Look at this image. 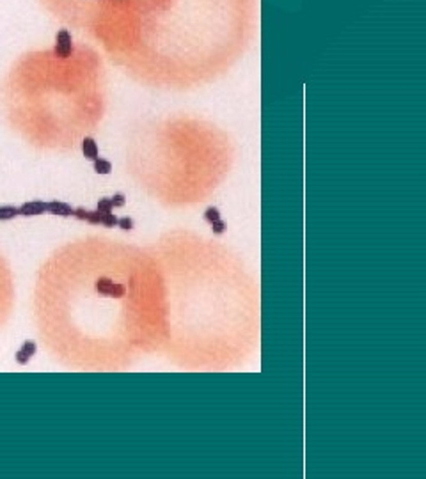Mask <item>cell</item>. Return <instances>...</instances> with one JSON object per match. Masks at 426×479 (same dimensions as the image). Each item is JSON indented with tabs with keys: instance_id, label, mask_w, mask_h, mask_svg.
Masks as SVG:
<instances>
[{
	"instance_id": "obj_3",
	"label": "cell",
	"mask_w": 426,
	"mask_h": 479,
	"mask_svg": "<svg viewBox=\"0 0 426 479\" xmlns=\"http://www.w3.org/2000/svg\"><path fill=\"white\" fill-rule=\"evenodd\" d=\"M36 350H37V346H36V343H34V341H23V345L20 346V348H18L16 355H14V358H16V362L20 366H25V364H29L30 358L36 355Z\"/></svg>"
},
{
	"instance_id": "obj_4",
	"label": "cell",
	"mask_w": 426,
	"mask_h": 479,
	"mask_svg": "<svg viewBox=\"0 0 426 479\" xmlns=\"http://www.w3.org/2000/svg\"><path fill=\"white\" fill-rule=\"evenodd\" d=\"M73 210L68 203H63V201H48L46 203V213L50 215H59V217H73Z\"/></svg>"
},
{
	"instance_id": "obj_5",
	"label": "cell",
	"mask_w": 426,
	"mask_h": 479,
	"mask_svg": "<svg viewBox=\"0 0 426 479\" xmlns=\"http://www.w3.org/2000/svg\"><path fill=\"white\" fill-rule=\"evenodd\" d=\"M82 153L87 160H96L100 156L98 144H96V141L92 137H85L82 141Z\"/></svg>"
},
{
	"instance_id": "obj_1",
	"label": "cell",
	"mask_w": 426,
	"mask_h": 479,
	"mask_svg": "<svg viewBox=\"0 0 426 479\" xmlns=\"http://www.w3.org/2000/svg\"><path fill=\"white\" fill-rule=\"evenodd\" d=\"M53 52H55V55L61 57V59H68V57L71 55V52H73L71 34H69L66 29H63V30H59V32H57Z\"/></svg>"
},
{
	"instance_id": "obj_9",
	"label": "cell",
	"mask_w": 426,
	"mask_h": 479,
	"mask_svg": "<svg viewBox=\"0 0 426 479\" xmlns=\"http://www.w3.org/2000/svg\"><path fill=\"white\" fill-rule=\"evenodd\" d=\"M126 295V288L125 284L121 283H112L110 284V289H108V296H112V298H121V296Z\"/></svg>"
},
{
	"instance_id": "obj_14",
	"label": "cell",
	"mask_w": 426,
	"mask_h": 479,
	"mask_svg": "<svg viewBox=\"0 0 426 479\" xmlns=\"http://www.w3.org/2000/svg\"><path fill=\"white\" fill-rule=\"evenodd\" d=\"M133 220L130 217H123V218H118V227H121L123 231H131L133 229Z\"/></svg>"
},
{
	"instance_id": "obj_10",
	"label": "cell",
	"mask_w": 426,
	"mask_h": 479,
	"mask_svg": "<svg viewBox=\"0 0 426 479\" xmlns=\"http://www.w3.org/2000/svg\"><path fill=\"white\" fill-rule=\"evenodd\" d=\"M102 226L115 227V226H118V217H115L112 211H108V213H102Z\"/></svg>"
},
{
	"instance_id": "obj_6",
	"label": "cell",
	"mask_w": 426,
	"mask_h": 479,
	"mask_svg": "<svg viewBox=\"0 0 426 479\" xmlns=\"http://www.w3.org/2000/svg\"><path fill=\"white\" fill-rule=\"evenodd\" d=\"M94 162V172L96 174H110L112 172V164L108 160H105V158H96V160H92Z\"/></svg>"
},
{
	"instance_id": "obj_13",
	"label": "cell",
	"mask_w": 426,
	"mask_h": 479,
	"mask_svg": "<svg viewBox=\"0 0 426 479\" xmlns=\"http://www.w3.org/2000/svg\"><path fill=\"white\" fill-rule=\"evenodd\" d=\"M204 218H206L210 224H211V222H215V220H219V218H220V211H219V208L210 206L206 211H204Z\"/></svg>"
},
{
	"instance_id": "obj_11",
	"label": "cell",
	"mask_w": 426,
	"mask_h": 479,
	"mask_svg": "<svg viewBox=\"0 0 426 479\" xmlns=\"http://www.w3.org/2000/svg\"><path fill=\"white\" fill-rule=\"evenodd\" d=\"M112 210H114V206H112L110 197H102V199H98V211L108 213V211H112Z\"/></svg>"
},
{
	"instance_id": "obj_12",
	"label": "cell",
	"mask_w": 426,
	"mask_h": 479,
	"mask_svg": "<svg viewBox=\"0 0 426 479\" xmlns=\"http://www.w3.org/2000/svg\"><path fill=\"white\" fill-rule=\"evenodd\" d=\"M85 222L91 224V226H100V224H102V211H98V210H96V211H89Z\"/></svg>"
},
{
	"instance_id": "obj_17",
	"label": "cell",
	"mask_w": 426,
	"mask_h": 479,
	"mask_svg": "<svg viewBox=\"0 0 426 479\" xmlns=\"http://www.w3.org/2000/svg\"><path fill=\"white\" fill-rule=\"evenodd\" d=\"M87 213H89V210H85V208H75V210H73V217L76 220H84V222H85V218H87Z\"/></svg>"
},
{
	"instance_id": "obj_2",
	"label": "cell",
	"mask_w": 426,
	"mask_h": 479,
	"mask_svg": "<svg viewBox=\"0 0 426 479\" xmlns=\"http://www.w3.org/2000/svg\"><path fill=\"white\" fill-rule=\"evenodd\" d=\"M46 213V203L41 199H34L29 203H23L22 206H18V215L23 217H36V215Z\"/></svg>"
},
{
	"instance_id": "obj_16",
	"label": "cell",
	"mask_w": 426,
	"mask_h": 479,
	"mask_svg": "<svg viewBox=\"0 0 426 479\" xmlns=\"http://www.w3.org/2000/svg\"><path fill=\"white\" fill-rule=\"evenodd\" d=\"M226 227H227L226 222H222L220 218L215 220V222H211V231H213L215 234H222L224 231H226Z\"/></svg>"
},
{
	"instance_id": "obj_8",
	"label": "cell",
	"mask_w": 426,
	"mask_h": 479,
	"mask_svg": "<svg viewBox=\"0 0 426 479\" xmlns=\"http://www.w3.org/2000/svg\"><path fill=\"white\" fill-rule=\"evenodd\" d=\"M114 283L112 279H108V277H100L98 281H96V291L100 293V295H105L108 296V289H110V284Z\"/></svg>"
},
{
	"instance_id": "obj_7",
	"label": "cell",
	"mask_w": 426,
	"mask_h": 479,
	"mask_svg": "<svg viewBox=\"0 0 426 479\" xmlns=\"http://www.w3.org/2000/svg\"><path fill=\"white\" fill-rule=\"evenodd\" d=\"M18 217V208L11 206V204H4L0 206V220H11Z\"/></svg>"
},
{
	"instance_id": "obj_15",
	"label": "cell",
	"mask_w": 426,
	"mask_h": 479,
	"mask_svg": "<svg viewBox=\"0 0 426 479\" xmlns=\"http://www.w3.org/2000/svg\"><path fill=\"white\" fill-rule=\"evenodd\" d=\"M110 201H112V206L114 208H123L126 203V197H125V194H114V197H110Z\"/></svg>"
}]
</instances>
